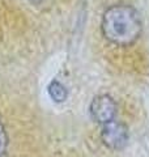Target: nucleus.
<instances>
[{
  "instance_id": "nucleus-1",
  "label": "nucleus",
  "mask_w": 149,
  "mask_h": 157,
  "mask_svg": "<svg viewBox=\"0 0 149 157\" xmlns=\"http://www.w3.org/2000/svg\"><path fill=\"white\" fill-rule=\"evenodd\" d=\"M101 29L103 37L114 45L130 46L140 37L143 22L140 14L133 7L118 4L103 13Z\"/></svg>"
},
{
  "instance_id": "nucleus-2",
  "label": "nucleus",
  "mask_w": 149,
  "mask_h": 157,
  "mask_svg": "<svg viewBox=\"0 0 149 157\" xmlns=\"http://www.w3.org/2000/svg\"><path fill=\"white\" fill-rule=\"evenodd\" d=\"M102 143L113 151H120L127 145L130 134L127 126L118 121H110L103 124L101 131Z\"/></svg>"
},
{
  "instance_id": "nucleus-3",
  "label": "nucleus",
  "mask_w": 149,
  "mask_h": 157,
  "mask_svg": "<svg viewBox=\"0 0 149 157\" xmlns=\"http://www.w3.org/2000/svg\"><path fill=\"white\" fill-rule=\"evenodd\" d=\"M90 115L97 123L105 124L107 122L114 121L118 113V105L114 98L109 94H101L94 97L89 106Z\"/></svg>"
},
{
  "instance_id": "nucleus-4",
  "label": "nucleus",
  "mask_w": 149,
  "mask_h": 157,
  "mask_svg": "<svg viewBox=\"0 0 149 157\" xmlns=\"http://www.w3.org/2000/svg\"><path fill=\"white\" fill-rule=\"evenodd\" d=\"M47 92H48V96L51 97L55 102H64L68 97L67 88L59 81L50 82V85L47 88Z\"/></svg>"
},
{
  "instance_id": "nucleus-5",
  "label": "nucleus",
  "mask_w": 149,
  "mask_h": 157,
  "mask_svg": "<svg viewBox=\"0 0 149 157\" xmlns=\"http://www.w3.org/2000/svg\"><path fill=\"white\" fill-rule=\"evenodd\" d=\"M7 147H8V135H7L6 127L0 122V157H3L6 155Z\"/></svg>"
},
{
  "instance_id": "nucleus-6",
  "label": "nucleus",
  "mask_w": 149,
  "mask_h": 157,
  "mask_svg": "<svg viewBox=\"0 0 149 157\" xmlns=\"http://www.w3.org/2000/svg\"><path fill=\"white\" fill-rule=\"evenodd\" d=\"M29 2H30L32 4H34V6H39V4H41L43 0H29Z\"/></svg>"
}]
</instances>
